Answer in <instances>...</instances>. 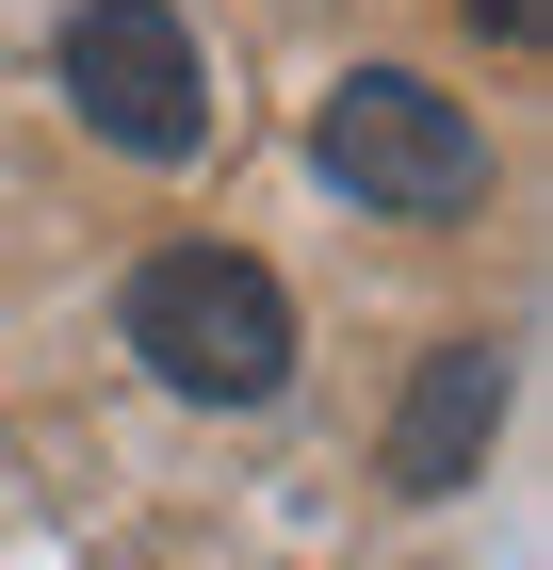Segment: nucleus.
<instances>
[{
  "instance_id": "obj_3",
  "label": "nucleus",
  "mask_w": 553,
  "mask_h": 570,
  "mask_svg": "<svg viewBox=\"0 0 553 570\" xmlns=\"http://www.w3.org/2000/svg\"><path fill=\"white\" fill-rule=\"evenodd\" d=\"M66 98L130 164H196L213 147V66H196V33H179L164 0H82L66 17Z\"/></svg>"
},
{
  "instance_id": "obj_2",
  "label": "nucleus",
  "mask_w": 553,
  "mask_h": 570,
  "mask_svg": "<svg viewBox=\"0 0 553 570\" xmlns=\"http://www.w3.org/2000/svg\"><path fill=\"white\" fill-rule=\"evenodd\" d=\"M309 164L358 213H407V228H440V213L488 196V131H472V98H440L424 66H342L326 115H309Z\"/></svg>"
},
{
  "instance_id": "obj_5",
  "label": "nucleus",
  "mask_w": 553,
  "mask_h": 570,
  "mask_svg": "<svg viewBox=\"0 0 553 570\" xmlns=\"http://www.w3.org/2000/svg\"><path fill=\"white\" fill-rule=\"evenodd\" d=\"M472 17H488L505 49H537V33H553V0H472Z\"/></svg>"
},
{
  "instance_id": "obj_4",
  "label": "nucleus",
  "mask_w": 553,
  "mask_h": 570,
  "mask_svg": "<svg viewBox=\"0 0 553 570\" xmlns=\"http://www.w3.org/2000/svg\"><path fill=\"white\" fill-rule=\"evenodd\" d=\"M488 424H505V343H440L424 375H407V407H391V489H407V505L472 489Z\"/></svg>"
},
{
  "instance_id": "obj_1",
  "label": "nucleus",
  "mask_w": 553,
  "mask_h": 570,
  "mask_svg": "<svg viewBox=\"0 0 553 570\" xmlns=\"http://www.w3.org/2000/svg\"><path fill=\"white\" fill-rule=\"evenodd\" d=\"M130 358L196 407H260L294 375V294L245 262V245H164V262L130 277Z\"/></svg>"
}]
</instances>
